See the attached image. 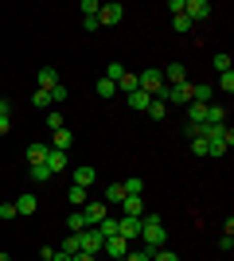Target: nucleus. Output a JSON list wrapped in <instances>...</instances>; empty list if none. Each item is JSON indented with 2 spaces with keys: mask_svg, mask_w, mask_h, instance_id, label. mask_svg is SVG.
Instances as JSON below:
<instances>
[{
  "mask_svg": "<svg viewBox=\"0 0 234 261\" xmlns=\"http://www.w3.org/2000/svg\"><path fill=\"white\" fill-rule=\"evenodd\" d=\"M219 86H223L226 94H230V90H234V74H219Z\"/></svg>",
  "mask_w": 234,
  "mask_h": 261,
  "instance_id": "43",
  "label": "nucleus"
},
{
  "mask_svg": "<svg viewBox=\"0 0 234 261\" xmlns=\"http://www.w3.org/2000/svg\"><path fill=\"white\" fill-rule=\"evenodd\" d=\"M82 230H90V226H86V215H82V211H70V218H67V234H82Z\"/></svg>",
  "mask_w": 234,
  "mask_h": 261,
  "instance_id": "17",
  "label": "nucleus"
},
{
  "mask_svg": "<svg viewBox=\"0 0 234 261\" xmlns=\"http://www.w3.org/2000/svg\"><path fill=\"white\" fill-rule=\"evenodd\" d=\"M117 90H121V94H133V90H141L137 74H129V70H125V74H121V82H117Z\"/></svg>",
  "mask_w": 234,
  "mask_h": 261,
  "instance_id": "24",
  "label": "nucleus"
},
{
  "mask_svg": "<svg viewBox=\"0 0 234 261\" xmlns=\"http://www.w3.org/2000/svg\"><path fill=\"white\" fill-rule=\"evenodd\" d=\"M59 86V70L55 66H43V70H39V90H55Z\"/></svg>",
  "mask_w": 234,
  "mask_h": 261,
  "instance_id": "15",
  "label": "nucleus"
},
{
  "mask_svg": "<svg viewBox=\"0 0 234 261\" xmlns=\"http://www.w3.org/2000/svg\"><path fill=\"white\" fill-rule=\"evenodd\" d=\"M145 113H148V117H156V121H164V117H168V101H164V98H152Z\"/></svg>",
  "mask_w": 234,
  "mask_h": 261,
  "instance_id": "21",
  "label": "nucleus"
},
{
  "mask_svg": "<svg viewBox=\"0 0 234 261\" xmlns=\"http://www.w3.org/2000/svg\"><path fill=\"white\" fill-rule=\"evenodd\" d=\"M78 238H82V253H94V257L101 253V242H106V238H101L98 230H82Z\"/></svg>",
  "mask_w": 234,
  "mask_h": 261,
  "instance_id": "9",
  "label": "nucleus"
},
{
  "mask_svg": "<svg viewBox=\"0 0 234 261\" xmlns=\"http://www.w3.org/2000/svg\"><path fill=\"white\" fill-rule=\"evenodd\" d=\"M0 117H8V98H0Z\"/></svg>",
  "mask_w": 234,
  "mask_h": 261,
  "instance_id": "46",
  "label": "nucleus"
},
{
  "mask_svg": "<svg viewBox=\"0 0 234 261\" xmlns=\"http://www.w3.org/2000/svg\"><path fill=\"white\" fill-rule=\"evenodd\" d=\"M191 152H195V156H207V141H203V137H191Z\"/></svg>",
  "mask_w": 234,
  "mask_h": 261,
  "instance_id": "39",
  "label": "nucleus"
},
{
  "mask_svg": "<svg viewBox=\"0 0 234 261\" xmlns=\"http://www.w3.org/2000/svg\"><path fill=\"white\" fill-rule=\"evenodd\" d=\"M32 179H35V184H47V179H51V168H47V164L32 168Z\"/></svg>",
  "mask_w": 234,
  "mask_h": 261,
  "instance_id": "33",
  "label": "nucleus"
},
{
  "mask_svg": "<svg viewBox=\"0 0 234 261\" xmlns=\"http://www.w3.org/2000/svg\"><path fill=\"white\" fill-rule=\"evenodd\" d=\"M121 74H125V66H121V63H110L101 78H110V82H121Z\"/></svg>",
  "mask_w": 234,
  "mask_h": 261,
  "instance_id": "32",
  "label": "nucleus"
},
{
  "mask_svg": "<svg viewBox=\"0 0 234 261\" xmlns=\"http://www.w3.org/2000/svg\"><path fill=\"white\" fill-rule=\"evenodd\" d=\"M32 106L47 109V106H51V94H47V90H35V94H32Z\"/></svg>",
  "mask_w": 234,
  "mask_h": 261,
  "instance_id": "34",
  "label": "nucleus"
},
{
  "mask_svg": "<svg viewBox=\"0 0 234 261\" xmlns=\"http://www.w3.org/2000/svg\"><path fill=\"white\" fill-rule=\"evenodd\" d=\"M0 261H12V257H8V253H0Z\"/></svg>",
  "mask_w": 234,
  "mask_h": 261,
  "instance_id": "48",
  "label": "nucleus"
},
{
  "mask_svg": "<svg viewBox=\"0 0 234 261\" xmlns=\"http://www.w3.org/2000/svg\"><path fill=\"white\" fill-rule=\"evenodd\" d=\"M172 28H176V32H191V20L179 12V16H172Z\"/></svg>",
  "mask_w": 234,
  "mask_h": 261,
  "instance_id": "36",
  "label": "nucleus"
},
{
  "mask_svg": "<svg viewBox=\"0 0 234 261\" xmlns=\"http://www.w3.org/2000/svg\"><path fill=\"white\" fill-rule=\"evenodd\" d=\"M47 152H51V144H28V164H32V168H39V164H47Z\"/></svg>",
  "mask_w": 234,
  "mask_h": 261,
  "instance_id": "12",
  "label": "nucleus"
},
{
  "mask_svg": "<svg viewBox=\"0 0 234 261\" xmlns=\"http://www.w3.org/2000/svg\"><path fill=\"white\" fill-rule=\"evenodd\" d=\"M160 74H164L168 86H184V82H188V66H184V63H168Z\"/></svg>",
  "mask_w": 234,
  "mask_h": 261,
  "instance_id": "6",
  "label": "nucleus"
},
{
  "mask_svg": "<svg viewBox=\"0 0 234 261\" xmlns=\"http://www.w3.org/2000/svg\"><path fill=\"white\" fill-rule=\"evenodd\" d=\"M82 215H86V226H98L101 218H110V207H106V203H94V199H90L86 207H82Z\"/></svg>",
  "mask_w": 234,
  "mask_h": 261,
  "instance_id": "8",
  "label": "nucleus"
},
{
  "mask_svg": "<svg viewBox=\"0 0 234 261\" xmlns=\"http://www.w3.org/2000/svg\"><path fill=\"white\" fill-rule=\"evenodd\" d=\"M164 101H168V106H188V101H191L188 82H184V86H168V90H164Z\"/></svg>",
  "mask_w": 234,
  "mask_h": 261,
  "instance_id": "10",
  "label": "nucleus"
},
{
  "mask_svg": "<svg viewBox=\"0 0 234 261\" xmlns=\"http://www.w3.org/2000/svg\"><path fill=\"white\" fill-rule=\"evenodd\" d=\"M125 261H152V253H148V250H129Z\"/></svg>",
  "mask_w": 234,
  "mask_h": 261,
  "instance_id": "37",
  "label": "nucleus"
},
{
  "mask_svg": "<svg viewBox=\"0 0 234 261\" xmlns=\"http://www.w3.org/2000/svg\"><path fill=\"white\" fill-rule=\"evenodd\" d=\"M125 195H141V191H145V179H137V175H133V179H125Z\"/></svg>",
  "mask_w": 234,
  "mask_h": 261,
  "instance_id": "29",
  "label": "nucleus"
},
{
  "mask_svg": "<svg viewBox=\"0 0 234 261\" xmlns=\"http://www.w3.org/2000/svg\"><path fill=\"white\" fill-rule=\"evenodd\" d=\"M8 125H12L8 117H0V137H4V133H8Z\"/></svg>",
  "mask_w": 234,
  "mask_h": 261,
  "instance_id": "47",
  "label": "nucleus"
},
{
  "mask_svg": "<svg viewBox=\"0 0 234 261\" xmlns=\"http://www.w3.org/2000/svg\"><path fill=\"white\" fill-rule=\"evenodd\" d=\"M98 8H101L98 0H82V12H86V16H98Z\"/></svg>",
  "mask_w": 234,
  "mask_h": 261,
  "instance_id": "41",
  "label": "nucleus"
},
{
  "mask_svg": "<svg viewBox=\"0 0 234 261\" xmlns=\"http://www.w3.org/2000/svg\"><path fill=\"white\" fill-rule=\"evenodd\" d=\"M211 12H215V8L207 4V0H184V16H188L191 23H195V20H207Z\"/></svg>",
  "mask_w": 234,
  "mask_h": 261,
  "instance_id": "3",
  "label": "nucleus"
},
{
  "mask_svg": "<svg viewBox=\"0 0 234 261\" xmlns=\"http://www.w3.org/2000/svg\"><path fill=\"white\" fill-rule=\"evenodd\" d=\"M63 253H70V257H74V253H82V238H78V234H67V242H63Z\"/></svg>",
  "mask_w": 234,
  "mask_h": 261,
  "instance_id": "27",
  "label": "nucleus"
},
{
  "mask_svg": "<svg viewBox=\"0 0 234 261\" xmlns=\"http://www.w3.org/2000/svg\"><path fill=\"white\" fill-rule=\"evenodd\" d=\"M152 261H179V257H176L172 250H164V246H160V250H152Z\"/></svg>",
  "mask_w": 234,
  "mask_h": 261,
  "instance_id": "38",
  "label": "nucleus"
},
{
  "mask_svg": "<svg viewBox=\"0 0 234 261\" xmlns=\"http://www.w3.org/2000/svg\"><path fill=\"white\" fill-rule=\"evenodd\" d=\"M98 179V168H74V187H90Z\"/></svg>",
  "mask_w": 234,
  "mask_h": 261,
  "instance_id": "16",
  "label": "nucleus"
},
{
  "mask_svg": "<svg viewBox=\"0 0 234 261\" xmlns=\"http://www.w3.org/2000/svg\"><path fill=\"white\" fill-rule=\"evenodd\" d=\"M215 70H219V74H230V55H215Z\"/></svg>",
  "mask_w": 234,
  "mask_h": 261,
  "instance_id": "35",
  "label": "nucleus"
},
{
  "mask_svg": "<svg viewBox=\"0 0 234 261\" xmlns=\"http://www.w3.org/2000/svg\"><path fill=\"white\" fill-rule=\"evenodd\" d=\"M82 28H86V32H98L101 23H98V16H82Z\"/></svg>",
  "mask_w": 234,
  "mask_h": 261,
  "instance_id": "42",
  "label": "nucleus"
},
{
  "mask_svg": "<svg viewBox=\"0 0 234 261\" xmlns=\"http://www.w3.org/2000/svg\"><path fill=\"white\" fill-rule=\"evenodd\" d=\"M70 261H98V257H94V253H74Z\"/></svg>",
  "mask_w": 234,
  "mask_h": 261,
  "instance_id": "44",
  "label": "nucleus"
},
{
  "mask_svg": "<svg viewBox=\"0 0 234 261\" xmlns=\"http://www.w3.org/2000/svg\"><path fill=\"white\" fill-rule=\"evenodd\" d=\"M47 94H51V106H63V101L70 98V94H67V86H63V82H59L55 90H47Z\"/></svg>",
  "mask_w": 234,
  "mask_h": 261,
  "instance_id": "31",
  "label": "nucleus"
},
{
  "mask_svg": "<svg viewBox=\"0 0 234 261\" xmlns=\"http://www.w3.org/2000/svg\"><path fill=\"white\" fill-rule=\"evenodd\" d=\"M47 129H51V133L67 129V121H63V113H59V109H51V113H47Z\"/></svg>",
  "mask_w": 234,
  "mask_h": 261,
  "instance_id": "28",
  "label": "nucleus"
},
{
  "mask_svg": "<svg viewBox=\"0 0 234 261\" xmlns=\"http://www.w3.org/2000/svg\"><path fill=\"white\" fill-rule=\"evenodd\" d=\"M191 90V101H199V106H211V86L207 82H195V86H188Z\"/></svg>",
  "mask_w": 234,
  "mask_h": 261,
  "instance_id": "14",
  "label": "nucleus"
},
{
  "mask_svg": "<svg viewBox=\"0 0 234 261\" xmlns=\"http://www.w3.org/2000/svg\"><path fill=\"white\" fill-rule=\"evenodd\" d=\"M51 261H70V253H63V250H55V257Z\"/></svg>",
  "mask_w": 234,
  "mask_h": 261,
  "instance_id": "45",
  "label": "nucleus"
},
{
  "mask_svg": "<svg viewBox=\"0 0 234 261\" xmlns=\"http://www.w3.org/2000/svg\"><path fill=\"white\" fill-rule=\"evenodd\" d=\"M117 234H121L125 242L141 238V218H129V215H121V218H117Z\"/></svg>",
  "mask_w": 234,
  "mask_h": 261,
  "instance_id": "7",
  "label": "nucleus"
},
{
  "mask_svg": "<svg viewBox=\"0 0 234 261\" xmlns=\"http://www.w3.org/2000/svg\"><path fill=\"white\" fill-rule=\"evenodd\" d=\"M98 94H101V98H113V94H117V82H110V78H98Z\"/></svg>",
  "mask_w": 234,
  "mask_h": 261,
  "instance_id": "30",
  "label": "nucleus"
},
{
  "mask_svg": "<svg viewBox=\"0 0 234 261\" xmlns=\"http://www.w3.org/2000/svg\"><path fill=\"white\" fill-rule=\"evenodd\" d=\"M121 211L129 218H145V199H141V195H125L121 199Z\"/></svg>",
  "mask_w": 234,
  "mask_h": 261,
  "instance_id": "11",
  "label": "nucleus"
},
{
  "mask_svg": "<svg viewBox=\"0 0 234 261\" xmlns=\"http://www.w3.org/2000/svg\"><path fill=\"white\" fill-rule=\"evenodd\" d=\"M117 261H125V257H117Z\"/></svg>",
  "mask_w": 234,
  "mask_h": 261,
  "instance_id": "49",
  "label": "nucleus"
},
{
  "mask_svg": "<svg viewBox=\"0 0 234 261\" xmlns=\"http://www.w3.org/2000/svg\"><path fill=\"white\" fill-rule=\"evenodd\" d=\"M35 207H39V199H35V195H20V199H16V215H35Z\"/></svg>",
  "mask_w": 234,
  "mask_h": 261,
  "instance_id": "20",
  "label": "nucleus"
},
{
  "mask_svg": "<svg viewBox=\"0 0 234 261\" xmlns=\"http://www.w3.org/2000/svg\"><path fill=\"white\" fill-rule=\"evenodd\" d=\"M188 125H207V106H199V101H188Z\"/></svg>",
  "mask_w": 234,
  "mask_h": 261,
  "instance_id": "13",
  "label": "nucleus"
},
{
  "mask_svg": "<svg viewBox=\"0 0 234 261\" xmlns=\"http://www.w3.org/2000/svg\"><path fill=\"white\" fill-rule=\"evenodd\" d=\"M137 82H141V90H145L148 98H164V90H168V82H164V74H160V70H141V74H137Z\"/></svg>",
  "mask_w": 234,
  "mask_h": 261,
  "instance_id": "2",
  "label": "nucleus"
},
{
  "mask_svg": "<svg viewBox=\"0 0 234 261\" xmlns=\"http://www.w3.org/2000/svg\"><path fill=\"white\" fill-rule=\"evenodd\" d=\"M129 250H133V246H129V242H125L121 234H113V238H106V242H101V253H110L113 261H117V257H125Z\"/></svg>",
  "mask_w": 234,
  "mask_h": 261,
  "instance_id": "4",
  "label": "nucleus"
},
{
  "mask_svg": "<svg viewBox=\"0 0 234 261\" xmlns=\"http://www.w3.org/2000/svg\"><path fill=\"white\" fill-rule=\"evenodd\" d=\"M121 20H125L121 4H101L98 8V23H106V28H113V23H121Z\"/></svg>",
  "mask_w": 234,
  "mask_h": 261,
  "instance_id": "5",
  "label": "nucleus"
},
{
  "mask_svg": "<svg viewBox=\"0 0 234 261\" xmlns=\"http://www.w3.org/2000/svg\"><path fill=\"white\" fill-rule=\"evenodd\" d=\"M67 160H70L67 152H55V148H51V152H47V168H51V175L63 172V168H67Z\"/></svg>",
  "mask_w": 234,
  "mask_h": 261,
  "instance_id": "18",
  "label": "nucleus"
},
{
  "mask_svg": "<svg viewBox=\"0 0 234 261\" xmlns=\"http://www.w3.org/2000/svg\"><path fill=\"white\" fill-rule=\"evenodd\" d=\"M86 203H90L86 187H70V207H78V211H82V207H86Z\"/></svg>",
  "mask_w": 234,
  "mask_h": 261,
  "instance_id": "25",
  "label": "nucleus"
},
{
  "mask_svg": "<svg viewBox=\"0 0 234 261\" xmlns=\"http://www.w3.org/2000/svg\"><path fill=\"white\" fill-rule=\"evenodd\" d=\"M121 199H125V187H121V184H110V187H106V199H101V203H106V207H110V203H117V207H121Z\"/></svg>",
  "mask_w": 234,
  "mask_h": 261,
  "instance_id": "22",
  "label": "nucleus"
},
{
  "mask_svg": "<svg viewBox=\"0 0 234 261\" xmlns=\"http://www.w3.org/2000/svg\"><path fill=\"white\" fill-rule=\"evenodd\" d=\"M70 141H74V137H70V129H59L55 137H51V148H55V152H67Z\"/></svg>",
  "mask_w": 234,
  "mask_h": 261,
  "instance_id": "19",
  "label": "nucleus"
},
{
  "mask_svg": "<svg viewBox=\"0 0 234 261\" xmlns=\"http://www.w3.org/2000/svg\"><path fill=\"white\" fill-rule=\"evenodd\" d=\"M207 125H226V106H207Z\"/></svg>",
  "mask_w": 234,
  "mask_h": 261,
  "instance_id": "23",
  "label": "nucleus"
},
{
  "mask_svg": "<svg viewBox=\"0 0 234 261\" xmlns=\"http://www.w3.org/2000/svg\"><path fill=\"white\" fill-rule=\"evenodd\" d=\"M148 101H152V98H148L145 90H133V94H129V106H133V109H148Z\"/></svg>",
  "mask_w": 234,
  "mask_h": 261,
  "instance_id": "26",
  "label": "nucleus"
},
{
  "mask_svg": "<svg viewBox=\"0 0 234 261\" xmlns=\"http://www.w3.org/2000/svg\"><path fill=\"white\" fill-rule=\"evenodd\" d=\"M0 218L12 222V218H16V203H0Z\"/></svg>",
  "mask_w": 234,
  "mask_h": 261,
  "instance_id": "40",
  "label": "nucleus"
},
{
  "mask_svg": "<svg viewBox=\"0 0 234 261\" xmlns=\"http://www.w3.org/2000/svg\"><path fill=\"white\" fill-rule=\"evenodd\" d=\"M141 238H145V250H148V253L160 250V246H164V238H168L164 218H160V215H145V218H141Z\"/></svg>",
  "mask_w": 234,
  "mask_h": 261,
  "instance_id": "1",
  "label": "nucleus"
}]
</instances>
